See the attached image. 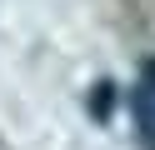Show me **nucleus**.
<instances>
[{
	"label": "nucleus",
	"mask_w": 155,
	"mask_h": 150,
	"mask_svg": "<svg viewBox=\"0 0 155 150\" xmlns=\"http://www.w3.org/2000/svg\"><path fill=\"white\" fill-rule=\"evenodd\" d=\"M135 120H140V135L155 145V60L145 65V80L135 85Z\"/></svg>",
	"instance_id": "1"
}]
</instances>
